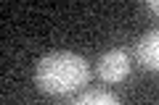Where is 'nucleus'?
Wrapping results in <instances>:
<instances>
[{"label":"nucleus","mask_w":159,"mask_h":105,"mask_svg":"<svg viewBox=\"0 0 159 105\" xmlns=\"http://www.w3.org/2000/svg\"><path fill=\"white\" fill-rule=\"evenodd\" d=\"M146 8L154 13V16H159V0H148V3H146Z\"/></svg>","instance_id":"39448f33"},{"label":"nucleus","mask_w":159,"mask_h":105,"mask_svg":"<svg viewBox=\"0 0 159 105\" xmlns=\"http://www.w3.org/2000/svg\"><path fill=\"white\" fill-rule=\"evenodd\" d=\"M135 58L138 63L148 68V71H157L159 74V26L146 32L141 39L135 42Z\"/></svg>","instance_id":"7ed1b4c3"},{"label":"nucleus","mask_w":159,"mask_h":105,"mask_svg":"<svg viewBox=\"0 0 159 105\" xmlns=\"http://www.w3.org/2000/svg\"><path fill=\"white\" fill-rule=\"evenodd\" d=\"M98 76L109 84H117L130 74V55L125 47H111L98 58Z\"/></svg>","instance_id":"f03ea898"},{"label":"nucleus","mask_w":159,"mask_h":105,"mask_svg":"<svg viewBox=\"0 0 159 105\" xmlns=\"http://www.w3.org/2000/svg\"><path fill=\"white\" fill-rule=\"evenodd\" d=\"M90 82V63L72 50L48 53L34 66V84L45 95H74Z\"/></svg>","instance_id":"f257e3e1"},{"label":"nucleus","mask_w":159,"mask_h":105,"mask_svg":"<svg viewBox=\"0 0 159 105\" xmlns=\"http://www.w3.org/2000/svg\"><path fill=\"white\" fill-rule=\"evenodd\" d=\"M72 105H122V103H119L117 95L106 92V89H88L80 97H74Z\"/></svg>","instance_id":"20e7f679"}]
</instances>
